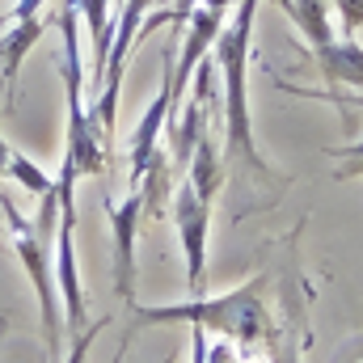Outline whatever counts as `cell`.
<instances>
[{
    "mask_svg": "<svg viewBox=\"0 0 363 363\" xmlns=\"http://www.w3.org/2000/svg\"><path fill=\"white\" fill-rule=\"evenodd\" d=\"M110 224H114V291L123 296V304H135V233L144 220V194L131 190L123 203L106 199Z\"/></svg>",
    "mask_w": 363,
    "mask_h": 363,
    "instance_id": "7",
    "label": "cell"
},
{
    "mask_svg": "<svg viewBox=\"0 0 363 363\" xmlns=\"http://www.w3.org/2000/svg\"><path fill=\"white\" fill-rule=\"evenodd\" d=\"M0 211H4V224H9V237H13V250L21 258V267L30 274L34 291H38V308H43V338H47V351L51 359L60 363V342H64V321H60V304H55V274H51V241H38V233L17 216V207L9 199H0Z\"/></svg>",
    "mask_w": 363,
    "mask_h": 363,
    "instance_id": "4",
    "label": "cell"
},
{
    "mask_svg": "<svg viewBox=\"0 0 363 363\" xmlns=\"http://www.w3.org/2000/svg\"><path fill=\"white\" fill-rule=\"evenodd\" d=\"M9 174L21 182V186H26L30 194H38V199H43V194H47V190L55 186V182H51L47 174H43V169H38V165H34V161H30V157H17V152L9 157Z\"/></svg>",
    "mask_w": 363,
    "mask_h": 363,
    "instance_id": "12",
    "label": "cell"
},
{
    "mask_svg": "<svg viewBox=\"0 0 363 363\" xmlns=\"http://www.w3.org/2000/svg\"><path fill=\"white\" fill-rule=\"evenodd\" d=\"M9 157H13V152H9V148H4V140H0V178H4V169H9Z\"/></svg>",
    "mask_w": 363,
    "mask_h": 363,
    "instance_id": "17",
    "label": "cell"
},
{
    "mask_svg": "<svg viewBox=\"0 0 363 363\" xmlns=\"http://www.w3.org/2000/svg\"><path fill=\"white\" fill-rule=\"evenodd\" d=\"M186 182L194 186V194L199 199H216V190H220V182H224V161H220V152H216V140L203 131L199 135V144H194V157H190V169H186Z\"/></svg>",
    "mask_w": 363,
    "mask_h": 363,
    "instance_id": "8",
    "label": "cell"
},
{
    "mask_svg": "<svg viewBox=\"0 0 363 363\" xmlns=\"http://www.w3.org/2000/svg\"><path fill=\"white\" fill-rule=\"evenodd\" d=\"M131 313H135L131 334L144 325H203V330L228 334L245 351L258 342H274V317L267 313V300H262V279H250L228 296H194L186 304H161V308H148L135 300Z\"/></svg>",
    "mask_w": 363,
    "mask_h": 363,
    "instance_id": "1",
    "label": "cell"
},
{
    "mask_svg": "<svg viewBox=\"0 0 363 363\" xmlns=\"http://www.w3.org/2000/svg\"><path fill=\"white\" fill-rule=\"evenodd\" d=\"M0 334H4V321H0Z\"/></svg>",
    "mask_w": 363,
    "mask_h": 363,
    "instance_id": "18",
    "label": "cell"
},
{
    "mask_svg": "<svg viewBox=\"0 0 363 363\" xmlns=\"http://www.w3.org/2000/svg\"><path fill=\"white\" fill-rule=\"evenodd\" d=\"M106 325H110V317H101L97 325L81 330V334H72V351H68V359H64V363H85V355H89V347H93V338H97ZM123 351H127V338L118 342V351H114V359H110V363H123Z\"/></svg>",
    "mask_w": 363,
    "mask_h": 363,
    "instance_id": "13",
    "label": "cell"
},
{
    "mask_svg": "<svg viewBox=\"0 0 363 363\" xmlns=\"http://www.w3.org/2000/svg\"><path fill=\"white\" fill-rule=\"evenodd\" d=\"M77 9L89 13V34H93V51H97L93 72H97V81H101V72H106V55H110V34H114L110 13H106V0H77Z\"/></svg>",
    "mask_w": 363,
    "mask_h": 363,
    "instance_id": "11",
    "label": "cell"
},
{
    "mask_svg": "<svg viewBox=\"0 0 363 363\" xmlns=\"http://www.w3.org/2000/svg\"><path fill=\"white\" fill-rule=\"evenodd\" d=\"M287 9V17L300 26V34L308 38V47L321 55L325 47H334V30H330V17H325V0H279Z\"/></svg>",
    "mask_w": 363,
    "mask_h": 363,
    "instance_id": "10",
    "label": "cell"
},
{
    "mask_svg": "<svg viewBox=\"0 0 363 363\" xmlns=\"http://www.w3.org/2000/svg\"><path fill=\"white\" fill-rule=\"evenodd\" d=\"M51 363H55V359H51Z\"/></svg>",
    "mask_w": 363,
    "mask_h": 363,
    "instance_id": "19",
    "label": "cell"
},
{
    "mask_svg": "<svg viewBox=\"0 0 363 363\" xmlns=\"http://www.w3.org/2000/svg\"><path fill=\"white\" fill-rule=\"evenodd\" d=\"M325 152L342 161V165L334 169V182H351V178H363V140H359V144H347V148H325Z\"/></svg>",
    "mask_w": 363,
    "mask_h": 363,
    "instance_id": "14",
    "label": "cell"
},
{
    "mask_svg": "<svg viewBox=\"0 0 363 363\" xmlns=\"http://www.w3.org/2000/svg\"><path fill=\"white\" fill-rule=\"evenodd\" d=\"M254 13H258V0H241L233 26H224L211 47H216V72H224V118H228L224 140H228V157H241L254 174L271 178L274 169L258 152V140H254V127H250V101H245V64H250Z\"/></svg>",
    "mask_w": 363,
    "mask_h": 363,
    "instance_id": "2",
    "label": "cell"
},
{
    "mask_svg": "<svg viewBox=\"0 0 363 363\" xmlns=\"http://www.w3.org/2000/svg\"><path fill=\"white\" fill-rule=\"evenodd\" d=\"M148 4H152V0H127L118 26H114V34H110V55H106L101 89H97V101H93V110H89L93 127L101 131L106 148H110V135H114V110H118V89H123V68H127V55H131L135 34L144 30V17H148L144 9H148Z\"/></svg>",
    "mask_w": 363,
    "mask_h": 363,
    "instance_id": "5",
    "label": "cell"
},
{
    "mask_svg": "<svg viewBox=\"0 0 363 363\" xmlns=\"http://www.w3.org/2000/svg\"><path fill=\"white\" fill-rule=\"evenodd\" d=\"M77 0H68L60 30H64V85H68V152L81 174H101L106 165V140L93 127V118L81 106V47H77Z\"/></svg>",
    "mask_w": 363,
    "mask_h": 363,
    "instance_id": "3",
    "label": "cell"
},
{
    "mask_svg": "<svg viewBox=\"0 0 363 363\" xmlns=\"http://www.w3.org/2000/svg\"><path fill=\"white\" fill-rule=\"evenodd\" d=\"M174 224H178L182 250H186V283H190V296L203 291V267H207V228H211V203L194 194L190 182H182L174 203Z\"/></svg>",
    "mask_w": 363,
    "mask_h": 363,
    "instance_id": "6",
    "label": "cell"
},
{
    "mask_svg": "<svg viewBox=\"0 0 363 363\" xmlns=\"http://www.w3.org/2000/svg\"><path fill=\"white\" fill-rule=\"evenodd\" d=\"M279 89H291L300 97H317V101H330V106H363V97H342V93H325V89H296V85H279Z\"/></svg>",
    "mask_w": 363,
    "mask_h": 363,
    "instance_id": "15",
    "label": "cell"
},
{
    "mask_svg": "<svg viewBox=\"0 0 363 363\" xmlns=\"http://www.w3.org/2000/svg\"><path fill=\"white\" fill-rule=\"evenodd\" d=\"M283 363H300V342H296V338L283 347Z\"/></svg>",
    "mask_w": 363,
    "mask_h": 363,
    "instance_id": "16",
    "label": "cell"
},
{
    "mask_svg": "<svg viewBox=\"0 0 363 363\" xmlns=\"http://www.w3.org/2000/svg\"><path fill=\"white\" fill-rule=\"evenodd\" d=\"M317 64H321V72H325V81L330 85H347V89H363V47L355 43H334V47H325L321 55H317Z\"/></svg>",
    "mask_w": 363,
    "mask_h": 363,
    "instance_id": "9",
    "label": "cell"
}]
</instances>
